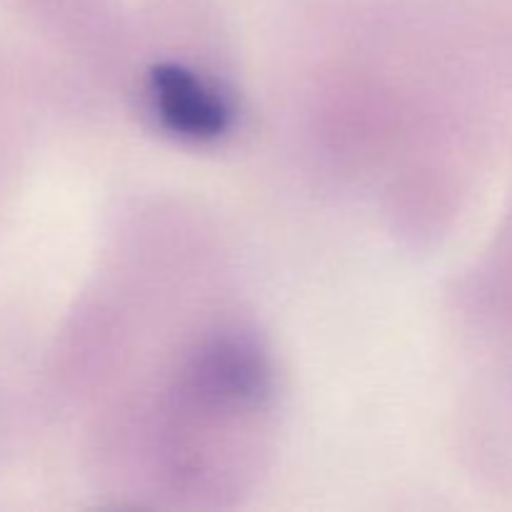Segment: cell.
Here are the masks:
<instances>
[{"mask_svg": "<svg viewBox=\"0 0 512 512\" xmlns=\"http://www.w3.org/2000/svg\"><path fill=\"white\" fill-rule=\"evenodd\" d=\"M265 373L253 350L240 345H218L203 355L195 370V388L215 400H248L263 390Z\"/></svg>", "mask_w": 512, "mask_h": 512, "instance_id": "cell-2", "label": "cell"}, {"mask_svg": "<svg viewBox=\"0 0 512 512\" xmlns=\"http://www.w3.org/2000/svg\"><path fill=\"white\" fill-rule=\"evenodd\" d=\"M150 100L160 123L190 140H213L230 125V108L223 95L200 75L165 63L150 73Z\"/></svg>", "mask_w": 512, "mask_h": 512, "instance_id": "cell-1", "label": "cell"}]
</instances>
